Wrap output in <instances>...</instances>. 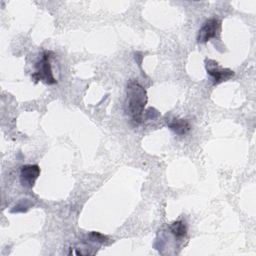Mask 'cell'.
I'll return each mask as SVG.
<instances>
[{"label": "cell", "instance_id": "obj_1", "mask_svg": "<svg viewBox=\"0 0 256 256\" xmlns=\"http://www.w3.org/2000/svg\"><path fill=\"white\" fill-rule=\"evenodd\" d=\"M126 93L128 113L134 122L140 123L148 99L146 90L137 81L130 80L127 84Z\"/></svg>", "mask_w": 256, "mask_h": 256}, {"label": "cell", "instance_id": "obj_2", "mask_svg": "<svg viewBox=\"0 0 256 256\" xmlns=\"http://www.w3.org/2000/svg\"><path fill=\"white\" fill-rule=\"evenodd\" d=\"M53 56L52 51L44 50L41 58L35 64V71L32 73L31 78L35 83L41 81L47 85H52L57 83V80L53 76L52 67L50 63V59Z\"/></svg>", "mask_w": 256, "mask_h": 256}, {"label": "cell", "instance_id": "obj_3", "mask_svg": "<svg viewBox=\"0 0 256 256\" xmlns=\"http://www.w3.org/2000/svg\"><path fill=\"white\" fill-rule=\"evenodd\" d=\"M205 68L207 74L212 78L213 84H219L221 82L227 81L235 75L233 70L229 68H223L219 65L218 62L211 59L205 60Z\"/></svg>", "mask_w": 256, "mask_h": 256}, {"label": "cell", "instance_id": "obj_4", "mask_svg": "<svg viewBox=\"0 0 256 256\" xmlns=\"http://www.w3.org/2000/svg\"><path fill=\"white\" fill-rule=\"evenodd\" d=\"M221 29V21L218 18L207 19L200 28L197 36L198 43H206L212 38H216Z\"/></svg>", "mask_w": 256, "mask_h": 256}, {"label": "cell", "instance_id": "obj_5", "mask_svg": "<svg viewBox=\"0 0 256 256\" xmlns=\"http://www.w3.org/2000/svg\"><path fill=\"white\" fill-rule=\"evenodd\" d=\"M40 167L36 164H26L20 169V183L25 188H32L40 175Z\"/></svg>", "mask_w": 256, "mask_h": 256}, {"label": "cell", "instance_id": "obj_6", "mask_svg": "<svg viewBox=\"0 0 256 256\" xmlns=\"http://www.w3.org/2000/svg\"><path fill=\"white\" fill-rule=\"evenodd\" d=\"M168 128L179 136L186 135L191 130V125L186 119L172 118L167 121Z\"/></svg>", "mask_w": 256, "mask_h": 256}, {"label": "cell", "instance_id": "obj_7", "mask_svg": "<svg viewBox=\"0 0 256 256\" xmlns=\"http://www.w3.org/2000/svg\"><path fill=\"white\" fill-rule=\"evenodd\" d=\"M169 229L176 238L180 239L187 235V225L183 220L174 221L173 223L170 224Z\"/></svg>", "mask_w": 256, "mask_h": 256}, {"label": "cell", "instance_id": "obj_8", "mask_svg": "<svg viewBox=\"0 0 256 256\" xmlns=\"http://www.w3.org/2000/svg\"><path fill=\"white\" fill-rule=\"evenodd\" d=\"M88 237H89V241H92V242H97V243H104V242H106L107 240H108V237L106 236V235H103V234H101V233H99V232H96V231H92L89 235H88Z\"/></svg>", "mask_w": 256, "mask_h": 256}]
</instances>
